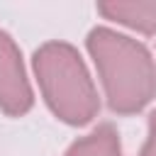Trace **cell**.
<instances>
[{
    "instance_id": "obj_3",
    "label": "cell",
    "mask_w": 156,
    "mask_h": 156,
    "mask_svg": "<svg viewBox=\"0 0 156 156\" xmlns=\"http://www.w3.org/2000/svg\"><path fill=\"white\" fill-rule=\"evenodd\" d=\"M34 107V93L15 39L0 29V110L7 117H22Z\"/></svg>"
},
{
    "instance_id": "obj_4",
    "label": "cell",
    "mask_w": 156,
    "mask_h": 156,
    "mask_svg": "<svg viewBox=\"0 0 156 156\" xmlns=\"http://www.w3.org/2000/svg\"><path fill=\"white\" fill-rule=\"evenodd\" d=\"M98 12L105 20L136 29L141 34H156V0H110L98 2Z\"/></svg>"
},
{
    "instance_id": "obj_1",
    "label": "cell",
    "mask_w": 156,
    "mask_h": 156,
    "mask_svg": "<svg viewBox=\"0 0 156 156\" xmlns=\"http://www.w3.org/2000/svg\"><path fill=\"white\" fill-rule=\"evenodd\" d=\"M85 46L115 115H136L156 98V63L141 41L110 27H93Z\"/></svg>"
},
{
    "instance_id": "obj_2",
    "label": "cell",
    "mask_w": 156,
    "mask_h": 156,
    "mask_svg": "<svg viewBox=\"0 0 156 156\" xmlns=\"http://www.w3.org/2000/svg\"><path fill=\"white\" fill-rule=\"evenodd\" d=\"M32 66L41 98L56 119L71 127H83L93 122L100 110V98L85 68V61L73 44H41L32 56Z\"/></svg>"
},
{
    "instance_id": "obj_5",
    "label": "cell",
    "mask_w": 156,
    "mask_h": 156,
    "mask_svg": "<svg viewBox=\"0 0 156 156\" xmlns=\"http://www.w3.org/2000/svg\"><path fill=\"white\" fill-rule=\"evenodd\" d=\"M63 156H124V154L117 129L110 122H102L90 134L76 139Z\"/></svg>"
},
{
    "instance_id": "obj_6",
    "label": "cell",
    "mask_w": 156,
    "mask_h": 156,
    "mask_svg": "<svg viewBox=\"0 0 156 156\" xmlns=\"http://www.w3.org/2000/svg\"><path fill=\"white\" fill-rule=\"evenodd\" d=\"M139 156H156V110L149 115V134H146V141Z\"/></svg>"
}]
</instances>
